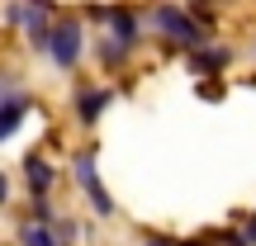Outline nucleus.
I'll return each mask as SVG.
<instances>
[{
    "label": "nucleus",
    "instance_id": "9b49d317",
    "mask_svg": "<svg viewBox=\"0 0 256 246\" xmlns=\"http://www.w3.org/2000/svg\"><path fill=\"white\" fill-rule=\"evenodd\" d=\"M200 95H204V100H218L223 85H218V81H204V85H200Z\"/></svg>",
    "mask_w": 256,
    "mask_h": 246
},
{
    "label": "nucleus",
    "instance_id": "f03ea898",
    "mask_svg": "<svg viewBox=\"0 0 256 246\" xmlns=\"http://www.w3.org/2000/svg\"><path fill=\"white\" fill-rule=\"evenodd\" d=\"M152 24L162 28L166 38H176V43H190V47L200 43V28H194V19L185 14V9H171V5H166V9H156V14H152Z\"/></svg>",
    "mask_w": 256,
    "mask_h": 246
},
{
    "label": "nucleus",
    "instance_id": "7ed1b4c3",
    "mask_svg": "<svg viewBox=\"0 0 256 246\" xmlns=\"http://www.w3.org/2000/svg\"><path fill=\"white\" fill-rule=\"evenodd\" d=\"M48 52H52V62L62 66V71H72L76 57H81V28H76V24H57V28H52V43H48Z\"/></svg>",
    "mask_w": 256,
    "mask_h": 246
},
{
    "label": "nucleus",
    "instance_id": "0eeeda50",
    "mask_svg": "<svg viewBox=\"0 0 256 246\" xmlns=\"http://www.w3.org/2000/svg\"><path fill=\"white\" fill-rule=\"evenodd\" d=\"M24 175H28V185H34V194H48V190H52V166H48L43 156H28V161H24Z\"/></svg>",
    "mask_w": 256,
    "mask_h": 246
},
{
    "label": "nucleus",
    "instance_id": "ddd939ff",
    "mask_svg": "<svg viewBox=\"0 0 256 246\" xmlns=\"http://www.w3.org/2000/svg\"><path fill=\"white\" fill-rule=\"evenodd\" d=\"M247 237H252V242H256V218H252V232H247Z\"/></svg>",
    "mask_w": 256,
    "mask_h": 246
},
{
    "label": "nucleus",
    "instance_id": "39448f33",
    "mask_svg": "<svg viewBox=\"0 0 256 246\" xmlns=\"http://www.w3.org/2000/svg\"><path fill=\"white\" fill-rule=\"evenodd\" d=\"M110 28L119 33V47H124V52L138 43V14H133V9H110Z\"/></svg>",
    "mask_w": 256,
    "mask_h": 246
},
{
    "label": "nucleus",
    "instance_id": "f257e3e1",
    "mask_svg": "<svg viewBox=\"0 0 256 246\" xmlns=\"http://www.w3.org/2000/svg\"><path fill=\"white\" fill-rule=\"evenodd\" d=\"M72 171H76V180H81V190H86V199H90V209L100 213V218H110V213H114V199L104 194L100 175H95V152H76Z\"/></svg>",
    "mask_w": 256,
    "mask_h": 246
},
{
    "label": "nucleus",
    "instance_id": "6e6552de",
    "mask_svg": "<svg viewBox=\"0 0 256 246\" xmlns=\"http://www.w3.org/2000/svg\"><path fill=\"white\" fill-rule=\"evenodd\" d=\"M104 109H110V90H86V95H81V104H76L81 123H95Z\"/></svg>",
    "mask_w": 256,
    "mask_h": 246
},
{
    "label": "nucleus",
    "instance_id": "423d86ee",
    "mask_svg": "<svg viewBox=\"0 0 256 246\" xmlns=\"http://www.w3.org/2000/svg\"><path fill=\"white\" fill-rule=\"evenodd\" d=\"M24 114H28V100H24V95H14L10 104H0V142H5L19 123H24Z\"/></svg>",
    "mask_w": 256,
    "mask_h": 246
},
{
    "label": "nucleus",
    "instance_id": "1a4fd4ad",
    "mask_svg": "<svg viewBox=\"0 0 256 246\" xmlns=\"http://www.w3.org/2000/svg\"><path fill=\"white\" fill-rule=\"evenodd\" d=\"M19 246H62V242H57V232L43 228V223H24V228H19Z\"/></svg>",
    "mask_w": 256,
    "mask_h": 246
},
{
    "label": "nucleus",
    "instance_id": "20e7f679",
    "mask_svg": "<svg viewBox=\"0 0 256 246\" xmlns=\"http://www.w3.org/2000/svg\"><path fill=\"white\" fill-rule=\"evenodd\" d=\"M10 14L28 24V43H34V47H48V43H52V28H48V9L43 5H38V9H10Z\"/></svg>",
    "mask_w": 256,
    "mask_h": 246
},
{
    "label": "nucleus",
    "instance_id": "4468645a",
    "mask_svg": "<svg viewBox=\"0 0 256 246\" xmlns=\"http://www.w3.org/2000/svg\"><path fill=\"white\" fill-rule=\"evenodd\" d=\"M147 246H171V242H147Z\"/></svg>",
    "mask_w": 256,
    "mask_h": 246
},
{
    "label": "nucleus",
    "instance_id": "9d476101",
    "mask_svg": "<svg viewBox=\"0 0 256 246\" xmlns=\"http://www.w3.org/2000/svg\"><path fill=\"white\" fill-rule=\"evenodd\" d=\"M194 66H200V71H218V66H228V47H209V52H200Z\"/></svg>",
    "mask_w": 256,
    "mask_h": 246
},
{
    "label": "nucleus",
    "instance_id": "f8f14e48",
    "mask_svg": "<svg viewBox=\"0 0 256 246\" xmlns=\"http://www.w3.org/2000/svg\"><path fill=\"white\" fill-rule=\"evenodd\" d=\"M10 199V185H5V175H0V204H5Z\"/></svg>",
    "mask_w": 256,
    "mask_h": 246
}]
</instances>
